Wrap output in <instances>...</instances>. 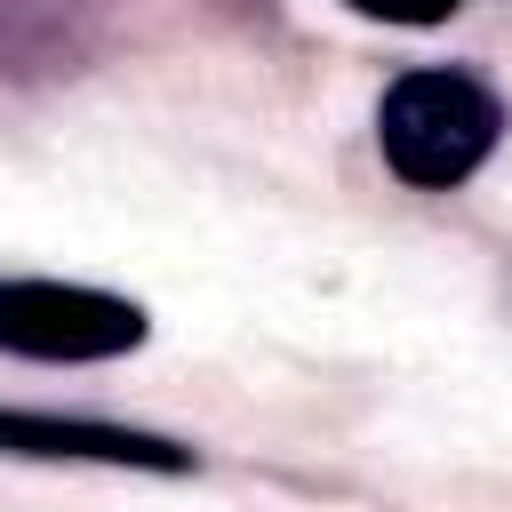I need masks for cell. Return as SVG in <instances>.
Wrapping results in <instances>:
<instances>
[{"instance_id":"3","label":"cell","mask_w":512,"mask_h":512,"mask_svg":"<svg viewBox=\"0 0 512 512\" xmlns=\"http://www.w3.org/2000/svg\"><path fill=\"white\" fill-rule=\"evenodd\" d=\"M0 448H8V456H64V464L192 472V448H184V440L128 432V424H88V416H32V408H0Z\"/></svg>"},{"instance_id":"1","label":"cell","mask_w":512,"mask_h":512,"mask_svg":"<svg viewBox=\"0 0 512 512\" xmlns=\"http://www.w3.org/2000/svg\"><path fill=\"white\" fill-rule=\"evenodd\" d=\"M496 136H504V112H496V96H488L480 80H464V72H408V80H392L384 104H376V144H384L392 176L416 184V192L464 184V176L496 152Z\"/></svg>"},{"instance_id":"4","label":"cell","mask_w":512,"mask_h":512,"mask_svg":"<svg viewBox=\"0 0 512 512\" xmlns=\"http://www.w3.org/2000/svg\"><path fill=\"white\" fill-rule=\"evenodd\" d=\"M360 16H384V24H448L464 0H352Z\"/></svg>"},{"instance_id":"2","label":"cell","mask_w":512,"mask_h":512,"mask_svg":"<svg viewBox=\"0 0 512 512\" xmlns=\"http://www.w3.org/2000/svg\"><path fill=\"white\" fill-rule=\"evenodd\" d=\"M144 304L72 280H0V352L24 360H112L144 344Z\"/></svg>"}]
</instances>
